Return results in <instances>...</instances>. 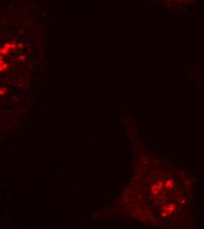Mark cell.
<instances>
[{
	"instance_id": "cell-1",
	"label": "cell",
	"mask_w": 204,
	"mask_h": 229,
	"mask_svg": "<svg viewBox=\"0 0 204 229\" xmlns=\"http://www.w3.org/2000/svg\"><path fill=\"white\" fill-rule=\"evenodd\" d=\"M149 1L159 3V4L167 5V6L184 8V7H189L193 4H195L196 3H198L202 0H149Z\"/></svg>"
}]
</instances>
